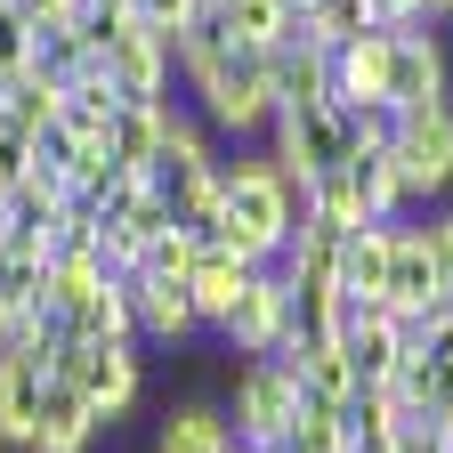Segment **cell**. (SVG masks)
Returning <instances> with one entry per match:
<instances>
[{"instance_id":"18","label":"cell","mask_w":453,"mask_h":453,"mask_svg":"<svg viewBox=\"0 0 453 453\" xmlns=\"http://www.w3.org/2000/svg\"><path fill=\"white\" fill-rule=\"evenodd\" d=\"M243 275H251V259H235V251H195V267H187V292H195V316H203V332L226 316V300L243 292Z\"/></svg>"},{"instance_id":"16","label":"cell","mask_w":453,"mask_h":453,"mask_svg":"<svg viewBox=\"0 0 453 453\" xmlns=\"http://www.w3.org/2000/svg\"><path fill=\"white\" fill-rule=\"evenodd\" d=\"M57 324H65V340H81V349H89V340H138V324H130V300H122V283H89V292L81 300H65V308H57Z\"/></svg>"},{"instance_id":"20","label":"cell","mask_w":453,"mask_h":453,"mask_svg":"<svg viewBox=\"0 0 453 453\" xmlns=\"http://www.w3.org/2000/svg\"><path fill=\"white\" fill-rule=\"evenodd\" d=\"M89 65H97V49H89L73 25H33V73H41L49 89H73Z\"/></svg>"},{"instance_id":"25","label":"cell","mask_w":453,"mask_h":453,"mask_svg":"<svg viewBox=\"0 0 453 453\" xmlns=\"http://www.w3.org/2000/svg\"><path fill=\"white\" fill-rule=\"evenodd\" d=\"M195 251H203V243H187L179 226H162V235L138 251V267H146V275H187V267H195Z\"/></svg>"},{"instance_id":"27","label":"cell","mask_w":453,"mask_h":453,"mask_svg":"<svg viewBox=\"0 0 453 453\" xmlns=\"http://www.w3.org/2000/svg\"><path fill=\"white\" fill-rule=\"evenodd\" d=\"M396 453H453V437H445V421H429V413H405L396 421V437H388Z\"/></svg>"},{"instance_id":"29","label":"cell","mask_w":453,"mask_h":453,"mask_svg":"<svg viewBox=\"0 0 453 453\" xmlns=\"http://www.w3.org/2000/svg\"><path fill=\"white\" fill-rule=\"evenodd\" d=\"M429 219V235H437V259H445V292H453V203H437V211H421Z\"/></svg>"},{"instance_id":"4","label":"cell","mask_w":453,"mask_h":453,"mask_svg":"<svg viewBox=\"0 0 453 453\" xmlns=\"http://www.w3.org/2000/svg\"><path fill=\"white\" fill-rule=\"evenodd\" d=\"M388 162H396V179H405L413 211H437V203H453V97H437V105H413L405 122H396V146H388Z\"/></svg>"},{"instance_id":"14","label":"cell","mask_w":453,"mask_h":453,"mask_svg":"<svg viewBox=\"0 0 453 453\" xmlns=\"http://www.w3.org/2000/svg\"><path fill=\"white\" fill-rule=\"evenodd\" d=\"M388 251H396V226H340V267H332L340 300H380L388 292Z\"/></svg>"},{"instance_id":"17","label":"cell","mask_w":453,"mask_h":453,"mask_svg":"<svg viewBox=\"0 0 453 453\" xmlns=\"http://www.w3.org/2000/svg\"><path fill=\"white\" fill-rule=\"evenodd\" d=\"M41 388H49V372L25 357V349H0V445H25V429H33V405H41Z\"/></svg>"},{"instance_id":"23","label":"cell","mask_w":453,"mask_h":453,"mask_svg":"<svg viewBox=\"0 0 453 453\" xmlns=\"http://www.w3.org/2000/svg\"><path fill=\"white\" fill-rule=\"evenodd\" d=\"M226 9V33H235L243 49H267L283 41V25H292V0H219Z\"/></svg>"},{"instance_id":"21","label":"cell","mask_w":453,"mask_h":453,"mask_svg":"<svg viewBox=\"0 0 453 453\" xmlns=\"http://www.w3.org/2000/svg\"><path fill=\"white\" fill-rule=\"evenodd\" d=\"M154 138H162V105H113V122H105V154L122 162V170H138V162L154 154Z\"/></svg>"},{"instance_id":"9","label":"cell","mask_w":453,"mask_h":453,"mask_svg":"<svg viewBox=\"0 0 453 453\" xmlns=\"http://www.w3.org/2000/svg\"><path fill=\"white\" fill-rule=\"evenodd\" d=\"M396 316H429L445 308V259H437V235H429V219H396V251H388V292H380Z\"/></svg>"},{"instance_id":"22","label":"cell","mask_w":453,"mask_h":453,"mask_svg":"<svg viewBox=\"0 0 453 453\" xmlns=\"http://www.w3.org/2000/svg\"><path fill=\"white\" fill-rule=\"evenodd\" d=\"M283 445H292V453H349V413H340V405H308V396H300Z\"/></svg>"},{"instance_id":"1","label":"cell","mask_w":453,"mask_h":453,"mask_svg":"<svg viewBox=\"0 0 453 453\" xmlns=\"http://www.w3.org/2000/svg\"><path fill=\"white\" fill-rule=\"evenodd\" d=\"M219 251H235L251 267H267L292 226L308 219V187H292L267 154H243V162H219Z\"/></svg>"},{"instance_id":"19","label":"cell","mask_w":453,"mask_h":453,"mask_svg":"<svg viewBox=\"0 0 453 453\" xmlns=\"http://www.w3.org/2000/svg\"><path fill=\"white\" fill-rule=\"evenodd\" d=\"M349 170H357L365 226H396V219H413V195H405V179H396V162H388V154H349Z\"/></svg>"},{"instance_id":"30","label":"cell","mask_w":453,"mask_h":453,"mask_svg":"<svg viewBox=\"0 0 453 453\" xmlns=\"http://www.w3.org/2000/svg\"><path fill=\"white\" fill-rule=\"evenodd\" d=\"M372 25H421V0H365Z\"/></svg>"},{"instance_id":"11","label":"cell","mask_w":453,"mask_h":453,"mask_svg":"<svg viewBox=\"0 0 453 453\" xmlns=\"http://www.w3.org/2000/svg\"><path fill=\"white\" fill-rule=\"evenodd\" d=\"M259 73H267L275 113L332 105V49H316V41H267V49H259Z\"/></svg>"},{"instance_id":"8","label":"cell","mask_w":453,"mask_h":453,"mask_svg":"<svg viewBox=\"0 0 453 453\" xmlns=\"http://www.w3.org/2000/svg\"><path fill=\"white\" fill-rule=\"evenodd\" d=\"M97 65H105V81H113V97H122V105H162L170 89H179V65H170V41H162V33H146V25H130V17L105 33Z\"/></svg>"},{"instance_id":"2","label":"cell","mask_w":453,"mask_h":453,"mask_svg":"<svg viewBox=\"0 0 453 453\" xmlns=\"http://www.w3.org/2000/svg\"><path fill=\"white\" fill-rule=\"evenodd\" d=\"M179 89H187V105H195V122L211 130V138H267V122H275V97H267V73H259V49H243V41H226V49H211L203 65H187L179 73Z\"/></svg>"},{"instance_id":"10","label":"cell","mask_w":453,"mask_h":453,"mask_svg":"<svg viewBox=\"0 0 453 453\" xmlns=\"http://www.w3.org/2000/svg\"><path fill=\"white\" fill-rule=\"evenodd\" d=\"M380 97H388L396 113L453 97V57H445L437 25H396V49H388V89H380Z\"/></svg>"},{"instance_id":"12","label":"cell","mask_w":453,"mask_h":453,"mask_svg":"<svg viewBox=\"0 0 453 453\" xmlns=\"http://www.w3.org/2000/svg\"><path fill=\"white\" fill-rule=\"evenodd\" d=\"M105 437V421L89 413V396L73 388V380H49L41 388V405H33V429H25V445L17 453H89Z\"/></svg>"},{"instance_id":"31","label":"cell","mask_w":453,"mask_h":453,"mask_svg":"<svg viewBox=\"0 0 453 453\" xmlns=\"http://www.w3.org/2000/svg\"><path fill=\"white\" fill-rule=\"evenodd\" d=\"M421 25H453V0H421Z\"/></svg>"},{"instance_id":"32","label":"cell","mask_w":453,"mask_h":453,"mask_svg":"<svg viewBox=\"0 0 453 453\" xmlns=\"http://www.w3.org/2000/svg\"><path fill=\"white\" fill-rule=\"evenodd\" d=\"M9 316H17V308H9V292H0V332H9Z\"/></svg>"},{"instance_id":"28","label":"cell","mask_w":453,"mask_h":453,"mask_svg":"<svg viewBox=\"0 0 453 453\" xmlns=\"http://www.w3.org/2000/svg\"><path fill=\"white\" fill-rule=\"evenodd\" d=\"M9 9H17L25 25H73V9H81V0H9Z\"/></svg>"},{"instance_id":"33","label":"cell","mask_w":453,"mask_h":453,"mask_svg":"<svg viewBox=\"0 0 453 453\" xmlns=\"http://www.w3.org/2000/svg\"><path fill=\"white\" fill-rule=\"evenodd\" d=\"M235 453H259V445H235Z\"/></svg>"},{"instance_id":"26","label":"cell","mask_w":453,"mask_h":453,"mask_svg":"<svg viewBox=\"0 0 453 453\" xmlns=\"http://www.w3.org/2000/svg\"><path fill=\"white\" fill-rule=\"evenodd\" d=\"M122 17H130V25H146V33H162V41H170V33H179V25H187V17H195V0H122Z\"/></svg>"},{"instance_id":"6","label":"cell","mask_w":453,"mask_h":453,"mask_svg":"<svg viewBox=\"0 0 453 453\" xmlns=\"http://www.w3.org/2000/svg\"><path fill=\"white\" fill-rule=\"evenodd\" d=\"M283 316H292V283H283L275 259H267V267L243 275V292L226 300V316L211 324V340L226 357H275L283 349Z\"/></svg>"},{"instance_id":"13","label":"cell","mask_w":453,"mask_h":453,"mask_svg":"<svg viewBox=\"0 0 453 453\" xmlns=\"http://www.w3.org/2000/svg\"><path fill=\"white\" fill-rule=\"evenodd\" d=\"M388 49H396V25H365L349 41H332V97L357 105V97H380L388 89Z\"/></svg>"},{"instance_id":"5","label":"cell","mask_w":453,"mask_h":453,"mask_svg":"<svg viewBox=\"0 0 453 453\" xmlns=\"http://www.w3.org/2000/svg\"><path fill=\"white\" fill-rule=\"evenodd\" d=\"M349 154L357 146H349V113H340V97L332 105H300V113H275V122H267V162L292 187H316L324 170H340Z\"/></svg>"},{"instance_id":"3","label":"cell","mask_w":453,"mask_h":453,"mask_svg":"<svg viewBox=\"0 0 453 453\" xmlns=\"http://www.w3.org/2000/svg\"><path fill=\"white\" fill-rule=\"evenodd\" d=\"M226 429H235V445H275L283 429H292L300 413V372L283 357H235L226 365Z\"/></svg>"},{"instance_id":"24","label":"cell","mask_w":453,"mask_h":453,"mask_svg":"<svg viewBox=\"0 0 453 453\" xmlns=\"http://www.w3.org/2000/svg\"><path fill=\"white\" fill-rule=\"evenodd\" d=\"M33 73V25L0 0V81H25Z\"/></svg>"},{"instance_id":"15","label":"cell","mask_w":453,"mask_h":453,"mask_svg":"<svg viewBox=\"0 0 453 453\" xmlns=\"http://www.w3.org/2000/svg\"><path fill=\"white\" fill-rule=\"evenodd\" d=\"M154 453H235V429H226V405L219 396H187V405L162 413V437Z\"/></svg>"},{"instance_id":"7","label":"cell","mask_w":453,"mask_h":453,"mask_svg":"<svg viewBox=\"0 0 453 453\" xmlns=\"http://www.w3.org/2000/svg\"><path fill=\"white\" fill-rule=\"evenodd\" d=\"M57 380H73L89 396V413L113 429L146 396V340H89V349H73V365L57 372Z\"/></svg>"}]
</instances>
